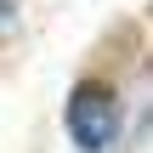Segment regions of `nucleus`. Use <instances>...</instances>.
<instances>
[{
  "instance_id": "1",
  "label": "nucleus",
  "mask_w": 153,
  "mask_h": 153,
  "mask_svg": "<svg viewBox=\"0 0 153 153\" xmlns=\"http://www.w3.org/2000/svg\"><path fill=\"white\" fill-rule=\"evenodd\" d=\"M62 125H68L74 148H85V153H108L114 142H119V125H125L114 85H102V79H79V85L68 91Z\"/></svg>"
},
{
  "instance_id": "2",
  "label": "nucleus",
  "mask_w": 153,
  "mask_h": 153,
  "mask_svg": "<svg viewBox=\"0 0 153 153\" xmlns=\"http://www.w3.org/2000/svg\"><path fill=\"white\" fill-rule=\"evenodd\" d=\"M11 28H17V6H11V0H0V34H11Z\"/></svg>"
}]
</instances>
